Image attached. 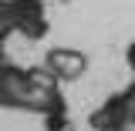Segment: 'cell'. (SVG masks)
Segmentation results:
<instances>
[{"instance_id": "obj_1", "label": "cell", "mask_w": 135, "mask_h": 131, "mask_svg": "<svg viewBox=\"0 0 135 131\" xmlns=\"http://www.w3.org/2000/svg\"><path fill=\"white\" fill-rule=\"evenodd\" d=\"M0 108H17V111H34V114L68 111L57 87L37 84L31 71L14 67V64L0 67Z\"/></svg>"}, {"instance_id": "obj_2", "label": "cell", "mask_w": 135, "mask_h": 131, "mask_svg": "<svg viewBox=\"0 0 135 131\" xmlns=\"http://www.w3.org/2000/svg\"><path fill=\"white\" fill-rule=\"evenodd\" d=\"M118 124H135V81L118 91L91 114V128L105 131V128H118Z\"/></svg>"}, {"instance_id": "obj_3", "label": "cell", "mask_w": 135, "mask_h": 131, "mask_svg": "<svg viewBox=\"0 0 135 131\" xmlns=\"http://www.w3.org/2000/svg\"><path fill=\"white\" fill-rule=\"evenodd\" d=\"M10 14H14V30L27 40H41L51 27L44 0H10Z\"/></svg>"}, {"instance_id": "obj_4", "label": "cell", "mask_w": 135, "mask_h": 131, "mask_svg": "<svg viewBox=\"0 0 135 131\" xmlns=\"http://www.w3.org/2000/svg\"><path fill=\"white\" fill-rule=\"evenodd\" d=\"M44 67H51L57 74V81H78L88 71V57L74 47H51L44 54Z\"/></svg>"}, {"instance_id": "obj_5", "label": "cell", "mask_w": 135, "mask_h": 131, "mask_svg": "<svg viewBox=\"0 0 135 131\" xmlns=\"http://www.w3.org/2000/svg\"><path fill=\"white\" fill-rule=\"evenodd\" d=\"M44 128L47 131H74V124H71L68 111H51V114H44Z\"/></svg>"}, {"instance_id": "obj_6", "label": "cell", "mask_w": 135, "mask_h": 131, "mask_svg": "<svg viewBox=\"0 0 135 131\" xmlns=\"http://www.w3.org/2000/svg\"><path fill=\"white\" fill-rule=\"evenodd\" d=\"M14 30V14H10V0H0V40H7Z\"/></svg>"}, {"instance_id": "obj_7", "label": "cell", "mask_w": 135, "mask_h": 131, "mask_svg": "<svg viewBox=\"0 0 135 131\" xmlns=\"http://www.w3.org/2000/svg\"><path fill=\"white\" fill-rule=\"evenodd\" d=\"M125 61H128V67H132V71H135V40H132V44H128V50H125Z\"/></svg>"}, {"instance_id": "obj_8", "label": "cell", "mask_w": 135, "mask_h": 131, "mask_svg": "<svg viewBox=\"0 0 135 131\" xmlns=\"http://www.w3.org/2000/svg\"><path fill=\"white\" fill-rule=\"evenodd\" d=\"M105 131H135V124H118V128H105Z\"/></svg>"}, {"instance_id": "obj_9", "label": "cell", "mask_w": 135, "mask_h": 131, "mask_svg": "<svg viewBox=\"0 0 135 131\" xmlns=\"http://www.w3.org/2000/svg\"><path fill=\"white\" fill-rule=\"evenodd\" d=\"M3 64H7V61H3V40H0V67H3Z\"/></svg>"}]
</instances>
